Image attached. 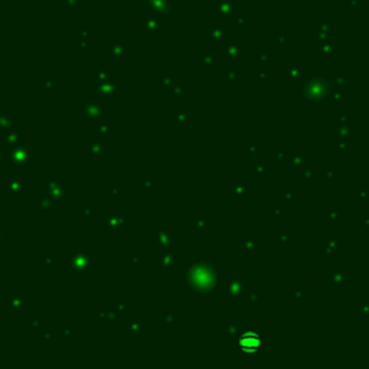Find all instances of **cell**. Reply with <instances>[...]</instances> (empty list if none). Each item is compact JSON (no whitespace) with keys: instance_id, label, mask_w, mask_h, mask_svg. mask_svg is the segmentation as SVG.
I'll use <instances>...</instances> for the list:
<instances>
[{"instance_id":"obj_1","label":"cell","mask_w":369,"mask_h":369,"mask_svg":"<svg viewBox=\"0 0 369 369\" xmlns=\"http://www.w3.org/2000/svg\"><path fill=\"white\" fill-rule=\"evenodd\" d=\"M241 345L244 349H248V350H254V349H257L258 345H260V340H258L257 336H252V335H248L245 336L242 340H241Z\"/></svg>"}]
</instances>
